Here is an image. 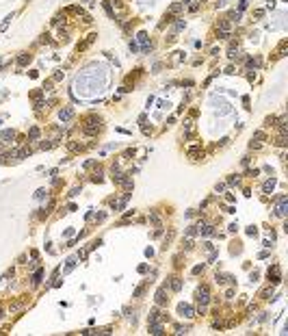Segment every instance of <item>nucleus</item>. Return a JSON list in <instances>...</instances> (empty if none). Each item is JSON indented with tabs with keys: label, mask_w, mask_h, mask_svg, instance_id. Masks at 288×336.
I'll list each match as a JSON object with an SVG mask.
<instances>
[{
	"label": "nucleus",
	"mask_w": 288,
	"mask_h": 336,
	"mask_svg": "<svg viewBox=\"0 0 288 336\" xmlns=\"http://www.w3.org/2000/svg\"><path fill=\"white\" fill-rule=\"evenodd\" d=\"M195 299H197V304L199 306H206L208 301H210V291H208V286H199L197 289V293H195Z\"/></svg>",
	"instance_id": "nucleus-1"
},
{
	"label": "nucleus",
	"mask_w": 288,
	"mask_h": 336,
	"mask_svg": "<svg viewBox=\"0 0 288 336\" xmlns=\"http://www.w3.org/2000/svg\"><path fill=\"white\" fill-rule=\"evenodd\" d=\"M154 299H156L158 306H165V304H167V301H169V297H167V286H160V289L156 291V297H154Z\"/></svg>",
	"instance_id": "nucleus-2"
},
{
	"label": "nucleus",
	"mask_w": 288,
	"mask_h": 336,
	"mask_svg": "<svg viewBox=\"0 0 288 336\" xmlns=\"http://www.w3.org/2000/svg\"><path fill=\"white\" fill-rule=\"evenodd\" d=\"M180 11H182V2H173V4L167 9V13H165V20H167V22H173L171 18H173V15H178Z\"/></svg>",
	"instance_id": "nucleus-3"
},
{
	"label": "nucleus",
	"mask_w": 288,
	"mask_h": 336,
	"mask_svg": "<svg viewBox=\"0 0 288 336\" xmlns=\"http://www.w3.org/2000/svg\"><path fill=\"white\" fill-rule=\"evenodd\" d=\"M59 117H61V122H69V119L74 117V108L71 106H63L59 111Z\"/></svg>",
	"instance_id": "nucleus-4"
},
{
	"label": "nucleus",
	"mask_w": 288,
	"mask_h": 336,
	"mask_svg": "<svg viewBox=\"0 0 288 336\" xmlns=\"http://www.w3.org/2000/svg\"><path fill=\"white\" fill-rule=\"evenodd\" d=\"M178 312H180V315L182 317H195V310H193V306H189V304H180L178 306Z\"/></svg>",
	"instance_id": "nucleus-5"
},
{
	"label": "nucleus",
	"mask_w": 288,
	"mask_h": 336,
	"mask_svg": "<svg viewBox=\"0 0 288 336\" xmlns=\"http://www.w3.org/2000/svg\"><path fill=\"white\" fill-rule=\"evenodd\" d=\"M269 280H271L273 284H277L280 280H282V275H280V267H277V265H273V267L269 269Z\"/></svg>",
	"instance_id": "nucleus-6"
},
{
	"label": "nucleus",
	"mask_w": 288,
	"mask_h": 336,
	"mask_svg": "<svg viewBox=\"0 0 288 336\" xmlns=\"http://www.w3.org/2000/svg\"><path fill=\"white\" fill-rule=\"evenodd\" d=\"M169 289H171V291H175V293H178V291L182 289V280L178 278V275H171V278H169Z\"/></svg>",
	"instance_id": "nucleus-7"
},
{
	"label": "nucleus",
	"mask_w": 288,
	"mask_h": 336,
	"mask_svg": "<svg viewBox=\"0 0 288 336\" xmlns=\"http://www.w3.org/2000/svg\"><path fill=\"white\" fill-rule=\"evenodd\" d=\"M277 202H280V206H277V211H275V215H277V217H286V213H288L286 197H284V200H277Z\"/></svg>",
	"instance_id": "nucleus-8"
},
{
	"label": "nucleus",
	"mask_w": 288,
	"mask_h": 336,
	"mask_svg": "<svg viewBox=\"0 0 288 336\" xmlns=\"http://www.w3.org/2000/svg\"><path fill=\"white\" fill-rule=\"evenodd\" d=\"M149 334H154V336H158V334H165L163 332V323H149Z\"/></svg>",
	"instance_id": "nucleus-9"
},
{
	"label": "nucleus",
	"mask_w": 288,
	"mask_h": 336,
	"mask_svg": "<svg viewBox=\"0 0 288 336\" xmlns=\"http://www.w3.org/2000/svg\"><path fill=\"white\" fill-rule=\"evenodd\" d=\"M158 321H163V317H160L158 308H154V310L149 312V323H158Z\"/></svg>",
	"instance_id": "nucleus-10"
},
{
	"label": "nucleus",
	"mask_w": 288,
	"mask_h": 336,
	"mask_svg": "<svg viewBox=\"0 0 288 336\" xmlns=\"http://www.w3.org/2000/svg\"><path fill=\"white\" fill-rule=\"evenodd\" d=\"M273 186H275V178H271V180H267V182L262 184V191H264V193H271Z\"/></svg>",
	"instance_id": "nucleus-11"
},
{
	"label": "nucleus",
	"mask_w": 288,
	"mask_h": 336,
	"mask_svg": "<svg viewBox=\"0 0 288 336\" xmlns=\"http://www.w3.org/2000/svg\"><path fill=\"white\" fill-rule=\"evenodd\" d=\"M186 154H189L191 158H195V156H202V147H199V145H195V147H189V152H186Z\"/></svg>",
	"instance_id": "nucleus-12"
},
{
	"label": "nucleus",
	"mask_w": 288,
	"mask_h": 336,
	"mask_svg": "<svg viewBox=\"0 0 288 336\" xmlns=\"http://www.w3.org/2000/svg\"><path fill=\"white\" fill-rule=\"evenodd\" d=\"M30 54H22V57H18V65H28L30 63Z\"/></svg>",
	"instance_id": "nucleus-13"
},
{
	"label": "nucleus",
	"mask_w": 288,
	"mask_h": 336,
	"mask_svg": "<svg viewBox=\"0 0 288 336\" xmlns=\"http://www.w3.org/2000/svg\"><path fill=\"white\" fill-rule=\"evenodd\" d=\"M104 9H106V13H108V18H110V20H115V13H113V7H110V0H104Z\"/></svg>",
	"instance_id": "nucleus-14"
},
{
	"label": "nucleus",
	"mask_w": 288,
	"mask_h": 336,
	"mask_svg": "<svg viewBox=\"0 0 288 336\" xmlns=\"http://www.w3.org/2000/svg\"><path fill=\"white\" fill-rule=\"evenodd\" d=\"M28 139H33V141L39 139V128H30L28 130Z\"/></svg>",
	"instance_id": "nucleus-15"
},
{
	"label": "nucleus",
	"mask_w": 288,
	"mask_h": 336,
	"mask_svg": "<svg viewBox=\"0 0 288 336\" xmlns=\"http://www.w3.org/2000/svg\"><path fill=\"white\" fill-rule=\"evenodd\" d=\"M67 147H69L71 152H80V150H82V145H80V143H76V141H69Z\"/></svg>",
	"instance_id": "nucleus-16"
},
{
	"label": "nucleus",
	"mask_w": 288,
	"mask_h": 336,
	"mask_svg": "<svg viewBox=\"0 0 288 336\" xmlns=\"http://www.w3.org/2000/svg\"><path fill=\"white\" fill-rule=\"evenodd\" d=\"M74 267H76V258H69V260H67V267H65V273H69Z\"/></svg>",
	"instance_id": "nucleus-17"
},
{
	"label": "nucleus",
	"mask_w": 288,
	"mask_h": 336,
	"mask_svg": "<svg viewBox=\"0 0 288 336\" xmlns=\"http://www.w3.org/2000/svg\"><path fill=\"white\" fill-rule=\"evenodd\" d=\"M275 143H277V145H282V147H284V145H286V143H288V139H286V135H280V137H277V139H275Z\"/></svg>",
	"instance_id": "nucleus-18"
},
{
	"label": "nucleus",
	"mask_w": 288,
	"mask_h": 336,
	"mask_svg": "<svg viewBox=\"0 0 288 336\" xmlns=\"http://www.w3.org/2000/svg\"><path fill=\"white\" fill-rule=\"evenodd\" d=\"M228 18H230L232 22H238V20H241V11H232V13L228 15Z\"/></svg>",
	"instance_id": "nucleus-19"
},
{
	"label": "nucleus",
	"mask_w": 288,
	"mask_h": 336,
	"mask_svg": "<svg viewBox=\"0 0 288 336\" xmlns=\"http://www.w3.org/2000/svg\"><path fill=\"white\" fill-rule=\"evenodd\" d=\"M149 221H152L154 225H160V219H158V215H156V213H149Z\"/></svg>",
	"instance_id": "nucleus-20"
},
{
	"label": "nucleus",
	"mask_w": 288,
	"mask_h": 336,
	"mask_svg": "<svg viewBox=\"0 0 288 336\" xmlns=\"http://www.w3.org/2000/svg\"><path fill=\"white\" fill-rule=\"evenodd\" d=\"M273 297V289H264L262 291V299H271Z\"/></svg>",
	"instance_id": "nucleus-21"
},
{
	"label": "nucleus",
	"mask_w": 288,
	"mask_h": 336,
	"mask_svg": "<svg viewBox=\"0 0 288 336\" xmlns=\"http://www.w3.org/2000/svg\"><path fill=\"white\" fill-rule=\"evenodd\" d=\"M11 20H13V15H7V18H4V22H2V26H0V30H7V26H9Z\"/></svg>",
	"instance_id": "nucleus-22"
},
{
	"label": "nucleus",
	"mask_w": 288,
	"mask_h": 336,
	"mask_svg": "<svg viewBox=\"0 0 288 336\" xmlns=\"http://www.w3.org/2000/svg\"><path fill=\"white\" fill-rule=\"evenodd\" d=\"M228 57H230V59H236V57H238V48L232 46V48H230V52H228Z\"/></svg>",
	"instance_id": "nucleus-23"
},
{
	"label": "nucleus",
	"mask_w": 288,
	"mask_h": 336,
	"mask_svg": "<svg viewBox=\"0 0 288 336\" xmlns=\"http://www.w3.org/2000/svg\"><path fill=\"white\" fill-rule=\"evenodd\" d=\"M0 137H2V139H13V137H15V133H13V130H4V133L0 135Z\"/></svg>",
	"instance_id": "nucleus-24"
},
{
	"label": "nucleus",
	"mask_w": 288,
	"mask_h": 336,
	"mask_svg": "<svg viewBox=\"0 0 288 336\" xmlns=\"http://www.w3.org/2000/svg\"><path fill=\"white\" fill-rule=\"evenodd\" d=\"M253 139L256 141H264V133L262 130H256V133H253Z\"/></svg>",
	"instance_id": "nucleus-25"
},
{
	"label": "nucleus",
	"mask_w": 288,
	"mask_h": 336,
	"mask_svg": "<svg viewBox=\"0 0 288 336\" xmlns=\"http://www.w3.org/2000/svg\"><path fill=\"white\" fill-rule=\"evenodd\" d=\"M41 275H43V271H37L35 275H33V284H39V280H41Z\"/></svg>",
	"instance_id": "nucleus-26"
},
{
	"label": "nucleus",
	"mask_w": 288,
	"mask_h": 336,
	"mask_svg": "<svg viewBox=\"0 0 288 336\" xmlns=\"http://www.w3.org/2000/svg\"><path fill=\"white\" fill-rule=\"evenodd\" d=\"M186 234H189V236H195V234H197V225H191V228L186 230Z\"/></svg>",
	"instance_id": "nucleus-27"
},
{
	"label": "nucleus",
	"mask_w": 288,
	"mask_h": 336,
	"mask_svg": "<svg viewBox=\"0 0 288 336\" xmlns=\"http://www.w3.org/2000/svg\"><path fill=\"white\" fill-rule=\"evenodd\" d=\"M189 327H182V325H175V334H186Z\"/></svg>",
	"instance_id": "nucleus-28"
},
{
	"label": "nucleus",
	"mask_w": 288,
	"mask_h": 336,
	"mask_svg": "<svg viewBox=\"0 0 288 336\" xmlns=\"http://www.w3.org/2000/svg\"><path fill=\"white\" fill-rule=\"evenodd\" d=\"M228 184H230V186H234V184H238V178H234V176H232V178H228Z\"/></svg>",
	"instance_id": "nucleus-29"
},
{
	"label": "nucleus",
	"mask_w": 288,
	"mask_h": 336,
	"mask_svg": "<svg viewBox=\"0 0 288 336\" xmlns=\"http://www.w3.org/2000/svg\"><path fill=\"white\" fill-rule=\"evenodd\" d=\"M182 245H184V250H191V247H193V241H191V239H186Z\"/></svg>",
	"instance_id": "nucleus-30"
},
{
	"label": "nucleus",
	"mask_w": 288,
	"mask_h": 336,
	"mask_svg": "<svg viewBox=\"0 0 288 336\" xmlns=\"http://www.w3.org/2000/svg\"><path fill=\"white\" fill-rule=\"evenodd\" d=\"M143 291H145V286H139V289L134 291V297H141V295H143Z\"/></svg>",
	"instance_id": "nucleus-31"
},
{
	"label": "nucleus",
	"mask_w": 288,
	"mask_h": 336,
	"mask_svg": "<svg viewBox=\"0 0 288 336\" xmlns=\"http://www.w3.org/2000/svg\"><path fill=\"white\" fill-rule=\"evenodd\" d=\"M93 182H102V174H100V172L93 174Z\"/></svg>",
	"instance_id": "nucleus-32"
},
{
	"label": "nucleus",
	"mask_w": 288,
	"mask_h": 336,
	"mask_svg": "<svg viewBox=\"0 0 288 336\" xmlns=\"http://www.w3.org/2000/svg\"><path fill=\"white\" fill-rule=\"evenodd\" d=\"M202 271H204V265H197L195 269H193V273H195V275H197V273H202Z\"/></svg>",
	"instance_id": "nucleus-33"
},
{
	"label": "nucleus",
	"mask_w": 288,
	"mask_h": 336,
	"mask_svg": "<svg viewBox=\"0 0 288 336\" xmlns=\"http://www.w3.org/2000/svg\"><path fill=\"white\" fill-rule=\"evenodd\" d=\"M214 280H217L219 284H223V282H225V278H223V275H221V273H217V278H214Z\"/></svg>",
	"instance_id": "nucleus-34"
},
{
	"label": "nucleus",
	"mask_w": 288,
	"mask_h": 336,
	"mask_svg": "<svg viewBox=\"0 0 288 336\" xmlns=\"http://www.w3.org/2000/svg\"><path fill=\"white\" fill-rule=\"evenodd\" d=\"M52 145H54V143H41V150H50Z\"/></svg>",
	"instance_id": "nucleus-35"
},
{
	"label": "nucleus",
	"mask_w": 288,
	"mask_h": 336,
	"mask_svg": "<svg viewBox=\"0 0 288 336\" xmlns=\"http://www.w3.org/2000/svg\"><path fill=\"white\" fill-rule=\"evenodd\" d=\"M50 89H52V82H50V80H48V82H46V85H43V91H50Z\"/></svg>",
	"instance_id": "nucleus-36"
},
{
	"label": "nucleus",
	"mask_w": 288,
	"mask_h": 336,
	"mask_svg": "<svg viewBox=\"0 0 288 336\" xmlns=\"http://www.w3.org/2000/svg\"><path fill=\"white\" fill-rule=\"evenodd\" d=\"M139 39H141L143 43H145V41H147V35H145V33H139Z\"/></svg>",
	"instance_id": "nucleus-37"
},
{
	"label": "nucleus",
	"mask_w": 288,
	"mask_h": 336,
	"mask_svg": "<svg viewBox=\"0 0 288 336\" xmlns=\"http://www.w3.org/2000/svg\"><path fill=\"white\" fill-rule=\"evenodd\" d=\"M223 189H225V184H217V186H214V191H217V193H221Z\"/></svg>",
	"instance_id": "nucleus-38"
},
{
	"label": "nucleus",
	"mask_w": 288,
	"mask_h": 336,
	"mask_svg": "<svg viewBox=\"0 0 288 336\" xmlns=\"http://www.w3.org/2000/svg\"><path fill=\"white\" fill-rule=\"evenodd\" d=\"M225 297H228V299H232V297H234V289H230L228 293H225Z\"/></svg>",
	"instance_id": "nucleus-39"
},
{
	"label": "nucleus",
	"mask_w": 288,
	"mask_h": 336,
	"mask_svg": "<svg viewBox=\"0 0 288 336\" xmlns=\"http://www.w3.org/2000/svg\"><path fill=\"white\" fill-rule=\"evenodd\" d=\"M43 195H46V191H43V189H39V191L35 193V197H43Z\"/></svg>",
	"instance_id": "nucleus-40"
},
{
	"label": "nucleus",
	"mask_w": 288,
	"mask_h": 336,
	"mask_svg": "<svg viewBox=\"0 0 288 336\" xmlns=\"http://www.w3.org/2000/svg\"><path fill=\"white\" fill-rule=\"evenodd\" d=\"M267 7H269V9H273V7H275V0H267Z\"/></svg>",
	"instance_id": "nucleus-41"
},
{
	"label": "nucleus",
	"mask_w": 288,
	"mask_h": 336,
	"mask_svg": "<svg viewBox=\"0 0 288 336\" xmlns=\"http://www.w3.org/2000/svg\"><path fill=\"white\" fill-rule=\"evenodd\" d=\"M225 2V0H217V4H219V7H221V4H223Z\"/></svg>",
	"instance_id": "nucleus-42"
},
{
	"label": "nucleus",
	"mask_w": 288,
	"mask_h": 336,
	"mask_svg": "<svg viewBox=\"0 0 288 336\" xmlns=\"http://www.w3.org/2000/svg\"><path fill=\"white\" fill-rule=\"evenodd\" d=\"M0 158H2V156H0ZM0 163H2V161H0Z\"/></svg>",
	"instance_id": "nucleus-43"
}]
</instances>
